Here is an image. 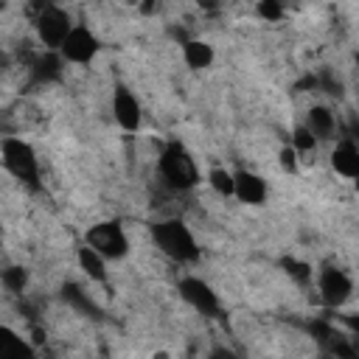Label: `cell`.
<instances>
[{
  "label": "cell",
  "mask_w": 359,
  "mask_h": 359,
  "mask_svg": "<svg viewBox=\"0 0 359 359\" xmlns=\"http://www.w3.org/2000/svg\"><path fill=\"white\" fill-rule=\"evenodd\" d=\"M157 174H160V182L174 194H185L199 185V168L191 151L180 140L165 143V149L157 157Z\"/></svg>",
  "instance_id": "obj_1"
},
{
  "label": "cell",
  "mask_w": 359,
  "mask_h": 359,
  "mask_svg": "<svg viewBox=\"0 0 359 359\" xmlns=\"http://www.w3.org/2000/svg\"><path fill=\"white\" fill-rule=\"evenodd\" d=\"M151 241L163 255H168L177 264L199 261V244L188 224L180 219H160L157 224H151Z\"/></svg>",
  "instance_id": "obj_2"
},
{
  "label": "cell",
  "mask_w": 359,
  "mask_h": 359,
  "mask_svg": "<svg viewBox=\"0 0 359 359\" xmlns=\"http://www.w3.org/2000/svg\"><path fill=\"white\" fill-rule=\"evenodd\" d=\"M0 154H3V165L8 174H14L20 182H25L31 188L39 185V160H36V151L28 140L8 135L0 143Z\"/></svg>",
  "instance_id": "obj_3"
},
{
  "label": "cell",
  "mask_w": 359,
  "mask_h": 359,
  "mask_svg": "<svg viewBox=\"0 0 359 359\" xmlns=\"http://www.w3.org/2000/svg\"><path fill=\"white\" fill-rule=\"evenodd\" d=\"M34 31H36V39L45 45V50H59L65 45L67 34L73 31V22L65 8L48 6L39 14H34Z\"/></svg>",
  "instance_id": "obj_4"
},
{
  "label": "cell",
  "mask_w": 359,
  "mask_h": 359,
  "mask_svg": "<svg viewBox=\"0 0 359 359\" xmlns=\"http://www.w3.org/2000/svg\"><path fill=\"white\" fill-rule=\"evenodd\" d=\"M87 244L98 250L107 261H121L129 252V238L121 222H98L87 230Z\"/></svg>",
  "instance_id": "obj_5"
},
{
  "label": "cell",
  "mask_w": 359,
  "mask_h": 359,
  "mask_svg": "<svg viewBox=\"0 0 359 359\" xmlns=\"http://www.w3.org/2000/svg\"><path fill=\"white\" fill-rule=\"evenodd\" d=\"M317 289L328 309H342L353 294V283L339 266H323L317 275Z\"/></svg>",
  "instance_id": "obj_6"
},
{
  "label": "cell",
  "mask_w": 359,
  "mask_h": 359,
  "mask_svg": "<svg viewBox=\"0 0 359 359\" xmlns=\"http://www.w3.org/2000/svg\"><path fill=\"white\" fill-rule=\"evenodd\" d=\"M180 297H182L196 314H202V317H216V314H219V294H216L213 286H210L208 280H202V278H194V275L182 278V280H180Z\"/></svg>",
  "instance_id": "obj_7"
},
{
  "label": "cell",
  "mask_w": 359,
  "mask_h": 359,
  "mask_svg": "<svg viewBox=\"0 0 359 359\" xmlns=\"http://www.w3.org/2000/svg\"><path fill=\"white\" fill-rule=\"evenodd\" d=\"M98 36L87 28V25H73V31L67 34L65 45L59 48V53L65 56V62L70 65H90L98 53Z\"/></svg>",
  "instance_id": "obj_8"
},
{
  "label": "cell",
  "mask_w": 359,
  "mask_h": 359,
  "mask_svg": "<svg viewBox=\"0 0 359 359\" xmlns=\"http://www.w3.org/2000/svg\"><path fill=\"white\" fill-rule=\"evenodd\" d=\"M112 115L118 121V126L123 132H137L140 129V101L135 98V93L129 87H118L115 95H112Z\"/></svg>",
  "instance_id": "obj_9"
},
{
  "label": "cell",
  "mask_w": 359,
  "mask_h": 359,
  "mask_svg": "<svg viewBox=\"0 0 359 359\" xmlns=\"http://www.w3.org/2000/svg\"><path fill=\"white\" fill-rule=\"evenodd\" d=\"M28 73L34 84H53L65 73V56L59 50H45L28 62Z\"/></svg>",
  "instance_id": "obj_10"
},
{
  "label": "cell",
  "mask_w": 359,
  "mask_h": 359,
  "mask_svg": "<svg viewBox=\"0 0 359 359\" xmlns=\"http://www.w3.org/2000/svg\"><path fill=\"white\" fill-rule=\"evenodd\" d=\"M233 174H236V194H233V196H236L238 202H244V205H264V199H266V194H269L264 177L255 174V171H247V168L233 171Z\"/></svg>",
  "instance_id": "obj_11"
},
{
  "label": "cell",
  "mask_w": 359,
  "mask_h": 359,
  "mask_svg": "<svg viewBox=\"0 0 359 359\" xmlns=\"http://www.w3.org/2000/svg\"><path fill=\"white\" fill-rule=\"evenodd\" d=\"M331 165L339 177L359 182V146L348 137H342L331 151Z\"/></svg>",
  "instance_id": "obj_12"
},
{
  "label": "cell",
  "mask_w": 359,
  "mask_h": 359,
  "mask_svg": "<svg viewBox=\"0 0 359 359\" xmlns=\"http://www.w3.org/2000/svg\"><path fill=\"white\" fill-rule=\"evenodd\" d=\"M306 126H309V132H311L317 140H331V137H337V126H339V123H337V118H334V112H331L328 107L317 104V107L309 109Z\"/></svg>",
  "instance_id": "obj_13"
},
{
  "label": "cell",
  "mask_w": 359,
  "mask_h": 359,
  "mask_svg": "<svg viewBox=\"0 0 359 359\" xmlns=\"http://www.w3.org/2000/svg\"><path fill=\"white\" fill-rule=\"evenodd\" d=\"M107 264H109V261H107L98 250H93L90 244L79 247V266L84 269V275H87L90 280L104 283V280H107Z\"/></svg>",
  "instance_id": "obj_14"
},
{
  "label": "cell",
  "mask_w": 359,
  "mask_h": 359,
  "mask_svg": "<svg viewBox=\"0 0 359 359\" xmlns=\"http://www.w3.org/2000/svg\"><path fill=\"white\" fill-rule=\"evenodd\" d=\"M182 59L194 70H205L213 65V48L202 39H185L182 42Z\"/></svg>",
  "instance_id": "obj_15"
},
{
  "label": "cell",
  "mask_w": 359,
  "mask_h": 359,
  "mask_svg": "<svg viewBox=\"0 0 359 359\" xmlns=\"http://www.w3.org/2000/svg\"><path fill=\"white\" fill-rule=\"evenodd\" d=\"M62 297H65L67 306H73L76 311H81V314H87V317H98V314H101L98 306H95V300L90 297V292H84L79 283H65V286H62Z\"/></svg>",
  "instance_id": "obj_16"
},
{
  "label": "cell",
  "mask_w": 359,
  "mask_h": 359,
  "mask_svg": "<svg viewBox=\"0 0 359 359\" xmlns=\"http://www.w3.org/2000/svg\"><path fill=\"white\" fill-rule=\"evenodd\" d=\"M31 353H34L31 345H25L11 331H3L0 334V356H6V359H22V356H31Z\"/></svg>",
  "instance_id": "obj_17"
},
{
  "label": "cell",
  "mask_w": 359,
  "mask_h": 359,
  "mask_svg": "<svg viewBox=\"0 0 359 359\" xmlns=\"http://www.w3.org/2000/svg\"><path fill=\"white\" fill-rule=\"evenodd\" d=\"M208 182H210V188H213L219 196H233V194H236V174L227 171V168H213V171L208 174Z\"/></svg>",
  "instance_id": "obj_18"
},
{
  "label": "cell",
  "mask_w": 359,
  "mask_h": 359,
  "mask_svg": "<svg viewBox=\"0 0 359 359\" xmlns=\"http://www.w3.org/2000/svg\"><path fill=\"white\" fill-rule=\"evenodd\" d=\"M25 283H28V272H25L22 266H8V269H3V286H6L8 292L20 294V292L25 289Z\"/></svg>",
  "instance_id": "obj_19"
},
{
  "label": "cell",
  "mask_w": 359,
  "mask_h": 359,
  "mask_svg": "<svg viewBox=\"0 0 359 359\" xmlns=\"http://www.w3.org/2000/svg\"><path fill=\"white\" fill-rule=\"evenodd\" d=\"M317 143H320V140L309 132V126H306V123H303V126H297V129H294V135H292V146L297 149V154H300V151H314V149H317Z\"/></svg>",
  "instance_id": "obj_20"
},
{
  "label": "cell",
  "mask_w": 359,
  "mask_h": 359,
  "mask_svg": "<svg viewBox=\"0 0 359 359\" xmlns=\"http://www.w3.org/2000/svg\"><path fill=\"white\" fill-rule=\"evenodd\" d=\"M258 14L269 22L283 17V0H258Z\"/></svg>",
  "instance_id": "obj_21"
},
{
  "label": "cell",
  "mask_w": 359,
  "mask_h": 359,
  "mask_svg": "<svg viewBox=\"0 0 359 359\" xmlns=\"http://www.w3.org/2000/svg\"><path fill=\"white\" fill-rule=\"evenodd\" d=\"M283 266H286V272H289L294 280H300V283L311 280V266H309V264L294 261V258H286V261H283Z\"/></svg>",
  "instance_id": "obj_22"
},
{
  "label": "cell",
  "mask_w": 359,
  "mask_h": 359,
  "mask_svg": "<svg viewBox=\"0 0 359 359\" xmlns=\"http://www.w3.org/2000/svg\"><path fill=\"white\" fill-rule=\"evenodd\" d=\"M280 165H283V171H297V149L294 146L280 149Z\"/></svg>",
  "instance_id": "obj_23"
},
{
  "label": "cell",
  "mask_w": 359,
  "mask_h": 359,
  "mask_svg": "<svg viewBox=\"0 0 359 359\" xmlns=\"http://www.w3.org/2000/svg\"><path fill=\"white\" fill-rule=\"evenodd\" d=\"M345 137L353 140V143L359 146V118H351V121H348V126H345Z\"/></svg>",
  "instance_id": "obj_24"
},
{
  "label": "cell",
  "mask_w": 359,
  "mask_h": 359,
  "mask_svg": "<svg viewBox=\"0 0 359 359\" xmlns=\"http://www.w3.org/2000/svg\"><path fill=\"white\" fill-rule=\"evenodd\" d=\"M345 328L353 334V337H359V314H345Z\"/></svg>",
  "instance_id": "obj_25"
},
{
  "label": "cell",
  "mask_w": 359,
  "mask_h": 359,
  "mask_svg": "<svg viewBox=\"0 0 359 359\" xmlns=\"http://www.w3.org/2000/svg\"><path fill=\"white\" fill-rule=\"evenodd\" d=\"M28 6L34 8V14H39V11L48 8V6H56V0H28Z\"/></svg>",
  "instance_id": "obj_26"
},
{
  "label": "cell",
  "mask_w": 359,
  "mask_h": 359,
  "mask_svg": "<svg viewBox=\"0 0 359 359\" xmlns=\"http://www.w3.org/2000/svg\"><path fill=\"white\" fill-rule=\"evenodd\" d=\"M356 67H359V56H356Z\"/></svg>",
  "instance_id": "obj_27"
},
{
  "label": "cell",
  "mask_w": 359,
  "mask_h": 359,
  "mask_svg": "<svg viewBox=\"0 0 359 359\" xmlns=\"http://www.w3.org/2000/svg\"><path fill=\"white\" fill-rule=\"evenodd\" d=\"M356 191H359V182H356Z\"/></svg>",
  "instance_id": "obj_28"
},
{
  "label": "cell",
  "mask_w": 359,
  "mask_h": 359,
  "mask_svg": "<svg viewBox=\"0 0 359 359\" xmlns=\"http://www.w3.org/2000/svg\"><path fill=\"white\" fill-rule=\"evenodd\" d=\"M283 3H286V0H283Z\"/></svg>",
  "instance_id": "obj_29"
}]
</instances>
